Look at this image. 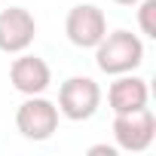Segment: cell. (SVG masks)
<instances>
[{
	"mask_svg": "<svg viewBox=\"0 0 156 156\" xmlns=\"http://www.w3.org/2000/svg\"><path fill=\"white\" fill-rule=\"evenodd\" d=\"M141 61H144V43L132 31L104 34L101 43L95 46V64H98V70H104L110 76L132 73L135 67H141Z\"/></svg>",
	"mask_w": 156,
	"mask_h": 156,
	"instance_id": "6da1fadb",
	"label": "cell"
},
{
	"mask_svg": "<svg viewBox=\"0 0 156 156\" xmlns=\"http://www.w3.org/2000/svg\"><path fill=\"white\" fill-rule=\"evenodd\" d=\"M138 25L144 31V37H156V0H138Z\"/></svg>",
	"mask_w": 156,
	"mask_h": 156,
	"instance_id": "9c48e42d",
	"label": "cell"
},
{
	"mask_svg": "<svg viewBox=\"0 0 156 156\" xmlns=\"http://www.w3.org/2000/svg\"><path fill=\"white\" fill-rule=\"evenodd\" d=\"M37 37V22L25 6H9L0 12V49L16 55L25 52Z\"/></svg>",
	"mask_w": 156,
	"mask_h": 156,
	"instance_id": "8992f818",
	"label": "cell"
},
{
	"mask_svg": "<svg viewBox=\"0 0 156 156\" xmlns=\"http://www.w3.org/2000/svg\"><path fill=\"white\" fill-rule=\"evenodd\" d=\"M64 34L76 49H95L101 43V37L107 34V19L98 6L92 3H80L73 6L64 19Z\"/></svg>",
	"mask_w": 156,
	"mask_h": 156,
	"instance_id": "5b68a950",
	"label": "cell"
},
{
	"mask_svg": "<svg viewBox=\"0 0 156 156\" xmlns=\"http://www.w3.org/2000/svg\"><path fill=\"white\" fill-rule=\"evenodd\" d=\"M98 104H101V89L92 76H70L58 89V113H64L73 122L95 116Z\"/></svg>",
	"mask_w": 156,
	"mask_h": 156,
	"instance_id": "7a4b0ae2",
	"label": "cell"
},
{
	"mask_svg": "<svg viewBox=\"0 0 156 156\" xmlns=\"http://www.w3.org/2000/svg\"><path fill=\"white\" fill-rule=\"evenodd\" d=\"M147 98H150L147 80L132 76V73H119V80L110 83V89H107V104H110L113 113L141 110V107H147Z\"/></svg>",
	"mask_w": 156,
	"mask_h": 156,
	"instance_id": "ba28073f",
	"label": "cell"
},
{
	"mask_svg": "<svg viewBox=\"0 0 156 156\" xmlns=\"http://www.w3.org/2000/svg\"><path fill=\"white\" fill-rule=\"evenodd\" d=\"M89 153H92V156H116V147H107V144H98V147H92Z\"/></svg>",
	"mask_w": 156,
	"mask_h": 156,
	"instance_id": "30bf717a",
	"label": "cell"
},
{
	"mask_svg": "<svg viewBox=\"0 0 156 156\" xmlns=\"http://www.w3.org/2000/svg\"><path fill=\"white\" fill-rule=\"evenodd\" d=\"M113 138H116L119 150H129V153L147 150L153 144V138H156V116H153V110L141 107V110H132V113H116Z\"/></svg>",
	"mask_w": 156,
	"mask_h": 156,
	"instance_id": "3957f363",
	"label": "cell"
},
{
	"mask_svg": "<svg viewBox=\"0 0 156 156\" xmlns=\"http://www.w3.org/2000/svg\"><path fill=\"white\" fill-rule=\"evenodd\" d=\"M9 80L12 86L22 92V95H43L52 83V73H49V64L37 55H22L12 61L9 67Z\"/></svg>",
	"mask_w": 156,
	"mask_h": 156,
	"instance_id": "52a82bcc",
	"label": "cell"
},
{
	"mask_svg": "<svg viewBox=\"0 0 156 156\" xmlns=\"http://www.w3.org/2000/svg\"><path fill=\"white\" fill-rule=\"evenodd\" d=\"M16 126L28 141H46L58 129V107L40 95H28V101L16 110Z\"/></svg>",
	"mask_w": 156,
	"mask_h": 156,
	"instance_id": "277c9868",
	"label": "cell"
},
{
	"mask_svg": "<svg viewBox=\"0 0 156 156\" xmlns=\"http://www.w3.org/2000/svg\"><path fill=\"white\" fill-rule=\"evenodd\" d=\"M116 3H122V6H135L138 0H116Z\"/></svg>",
	"mask_w": 156,
	"mask_h": 156,
	"instance_id": "8fae6325",
	"label": "cell"
}]
</instances>
